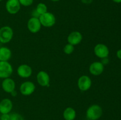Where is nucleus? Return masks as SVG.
Here are the masks:
<instances>
[{
  "instance_id": "1",
  "label": "nucleus",
  "mask_w": 121,
  "mask_h": 120,
  "mask_svg": "<svg viewBox=\"0 0 121 120\" xmlns=\"http://www.w3.org/2000/svg\"><path fill=\"white\" fill-rule=\"evenodd\" d=\"M103 114V109L100 105L93 104L90 106L86 111V115L87 119L92 120H98Z\"/></svg>"
},
{
  "instance_id": "2",
  "label": "nucleus",
  "mask_w": 121,
  "mask_h": 120,
  "mask_svg": "<svg viewBox=\"0 0 121 120\" xmlns=\"http://www.w3.org/2000/svg\"><path fill=\"white\" fill-rule=\"evenodd\" d=\"M14 35V32L11 27L4 26L0 28V42L2 44L8 43L11 41Z\"/></svg>"
},
{
  "instance_id": "3",
  "label": "nucleus",
  "mask_w": 121,
  "mask_h": 120,
  "mask_svg": "<svg viewBox=\"0 0 121 120\" xmlns=\"http://www.w3.org/2000/svg\"><path fill=\"white\" fill-rule=\"evenodd\" d=\"M39 18L41 25L47 28L52 27L55 25L56 22V19L54 14L49 12L41 15Z\"/></svg>"
},
{
  "instance_id": "4",
  "label": "nucleus",
  "mask_w": 121,
  "mask_h": 120,
  "mask_svg": "<svg viewBox=\"0 0 121 120\" xmlns=\"http://www.w3.org/2000/svg\"><path fill=\"white\" fill-rule=\"evenodd\" d=\"M13 68L11 64L8 61H0V78H7L11 75Z\"/></svg>"
},
{
  "instance_id": "5",
  "label": "nucleus",
  "mask_w": 121,
  "mask_h": 120,
  "mask_svg": "<svg viewBox=\"0 0 121 120\" xmlns=\"http://www.w3.org/2000/svg\"><path fill=\"white\" fill-rule=\"evenodd\" d=\"M35 89V85L31 81H25L22 82L20 87V91L22 95L29 96L33 94Z\"/></svg>"
},
{
  "instance_id": "6",
  "label": "nucleus",
  "mask_w": 121,
  "mask_h": 120,
  "mask_svg": "<svg viewBox=\"0 0 121 120\" xmlns=\"http://www.w3.org/2000/svg\"><path fill=\"white\" fill-rule=\"evenodd\" d=\"M92 86V80L88 75H84L80 76L78 80V87L82 91H86Z\"/></svg>"
},
{
  "instance_id": "7",
  "label": "nucleus",
  "mask_w": 121,
  "mask_h": 120,
  "mask_svg": "<svg viewBox=\"0 0 121 120\" xmlns=\"http://www.w3.org/2000/svg\"><path fill=\"white\" fill-rule=\"evenodd\" d=\"M94 53L97 57L103 59L108 58L109 54V50L106 45L104 44H98L94 47Z\"/></svg>"
},
{
  "instance_id": "8",
  "label": "nucleus",
  "mask_w": 121,
  "mask_h": 120,
  "mask_svg": "<svg viewBox=\"0 0 121 120\" xmlns=\"http://www.w3.org/2000/svg\"><path fill=\"white\" fill-rule=\"evenodd\" d=\"M41 24L39 18L31 17L27 22V28L30 32L33 34L39 32L41 28Z\"/></svg>"
},
{
  "instance_id": "9",
  "label": "nucleus",
  "mask_w": 121,
  "mask_h": 120,
  "mask_svg": "<svg viewBox=\"0 0 121 120\" xmlns=\"http://www.w3.org/2000/svg\"><path fill=\"white\" fill-rule=\"evenodd\" d=\"M21 4L18 0H8L6 2L5 8L10 14H16L19 12Z\"/></svg>"
},
{
  "instance_id": "10",
  "label": "nucleus",
  "mask_w": 121,
  "mask_h": 120,
  "mask_svg": "<svg viewBox=\"0 0 121 120\" xmlns=\"http://www.w3.org/2000/svg\"><path fill=\"white\" fill-rule=\"evenodd\" d=\"M37 81L41 87L49 86L50 78L47 72L44 71H40L37 74Z\"/></svg>"
},
{
  "instance_id": "11",
  "label": "nucleus",
  "mask_w": 121,
  "mask_h": 120,
  "mask_svg": "<svg viewBox=\"0 0 121 120\" xmlns=\"http://www.w3.org/2000/svg\"><path fill=\"white\" fill-rule=\"evenodd\" d=\"M17 74L22 78H27L31 76L33 73V69L30 65L27 64H21L18 67Z\"/></svg>"
},
{
  "instance_id": "12",
  "label": "nucleus",
  "mask_w": 121,
  "mask_h": 120,
  "mask_svg": "<svg viewBox=\"0 0 121 120\" xmlns=\"http://www.w3.org/2000/svg\"><path fill=\"white\" fill-rule=\"evenodd\" d=\"M104 71V65L99 61L93 62L90 65L89 72L92 75L99 76L101 75Z\"/></svg>"
},
{
  "instance_id": "13",
  "label": "nucleus",
  "mask_w": 121,
  "mask_h": 120,
  "mask_svg": "<svg viewBox=\"0 0 121 120\" xmlns=\"http://www.w3.org/2000/svg\"><path fill=\"white\" fill-rule=\"evenodd\" d=\"M83 40L82 34L79 31H73L69 34L67 36V42L69 44L75 46L79 44Z\"/></svg>"
},
{
  "instance_id": "14",
  "label": "nucleus",
  "mask_w": 121,
  "mask_h": 120,
  "mask_svg": "<svg viewBox=\"0 0 121 120\" xmlns=\"http://www.w3.org/2000/svg\"><path fill=\"white\" fill-rule=\"evenodd\" d=\"M13 104L11 100L8 98H4L0 102V113L2 114H9L11 111Z\"/></svg>"
},
{
  "instance_id": "15",
  "label": "nucleus",
  "mask_w": 121,
  "mask_h": 120,
  "mask_svg": "<svg viewBox=\"0 0 121 120\" xmlns=\"http://www.w3.org/2000/svg\"><path fill=\"white\" fill-rule=\"evenodd\" d=\"M2 88L5 92L11 93L15 89V82L10 78H5L2 82Z\"/></svg>"
},
{
  "instance_id": "16",
  "label": "nucleus",
  "mask_w": 121,
  "mask_h": 120,
  "mask_svg": "<svg viewBox=\"0 0 121 120\" xmlns=\"http://www.w3.org/2000/svg\"><path fill=\"white\" fill-rule=\"evenodd\" d=\"M12 55L11 51L5 47L0 48V61H8Z\"/></svg>"
},
{
  "instance_id": "17",
  "label": "nucleus",
  "mask_w": 121,
  "mask_h": 120,
  "mask_svg": "<svg viewBox=\"0 0 121 120\" xmlns=\"http://www.w3.org/2000/svg\"><path fill=\"white\" fill-rule=\"evenodd\" d=\"M63 116L65 120H74L76 116V112L72 107H67L63 111Z\"/></svg>"
},
{
  "instance_id": "18",
  "label": "nucleus",
  "mask_w": 121,
  "mask_h": 120,
  "mask_svg": "<svg viewBox=\"0 0 121 120\" xmlns=\"http://www.w3.org/2000/svg\"><path fill=\"white\" fill-rule=\"evenodd\" d=\"M35 10L40 15L47 12V7L44 3H39L37 6Z\"/></svg>"
},
{
  "instance_id": "19",
  "label": "nucleus",
  "mask_w": 121,
  "mask_h": 120,
  "mask_svg": "<svg viewBox=\"0 0 121 120\" xmlns=\"http://www.w3.org/2000/svg\"><path fill=\"white\" fill-rule=\"evenodd\" d=\"M74 51V46L70 44H67L63 48V52L67 55L72 54Z\"/></svg>"
},
{
  "instance_id": "20",
  "label": "nucleus",
  "mask_w": 121,
  "mask_h": 120,
  "mask_svg": "<svg viewBox=\"0 0 121 120\" xmlns=\"http://www.w3.org/2000/svg\"><path fill=\"white\" fill-rule=\"evenodd\" d=\"M10 120H24V119L21 114L15 112L10 114Z\"/></svg>"
},
{
  "instance_id": "21",
  "label": "nucleus",
  "mask_w": 121,
  "mask_h": 120,
  "mask_svg": "<svg viewBox=\"0 0 121 120\" xmlns=\"http://www.w3.org/2000/svg\"><path fill=\"white\" fill-rule=\"evenodd\" d=\"M20 4L24 7H28L33 3V0H18Z\"/></svg>"
},
{
  "instance_id": "22",
  "label": "nucleus",
  "mask_w": 121,
  "mask_h": 120,
  "mask_svg": "<svg viewBox=\"0 0 121 120\" xmlns=\"http://www.w3.org/2000/svg\"><path fill=\"white\" fill-rule=\"evenodd\" d=\"M1 120H10V114H2L0 117Z\"/></svg>"
},
{
  "instance_id": "23",
  "label": "nucleus",
  "mask_w": 121,
  "mask_h": 120,
  "mask_svg": "<svg viewBox=\"0 0 121 120\" xmlns=\"http://www.w3.org/2000/svg\"><path fill=\"white\" fill-rule=\"evenodd\" d=\"M93 1V0H82V3L85 4H90Z\"/></svg>"
},
{
  "instance_id": "24",
  "label": "nucleus",
  "mask_w": 121,
  "mask_h": 120,
  "mask_svg": "<svg viewBox=\"0 0 121 120\" xmlns=\"http://www.w3.org/2000/svg\"><path fill=\"white\" fill-rule=\"evenodd\" d=\"M102 60H103V61H102L101 62L103 64L106 65V64H108L109 60L108 59V58H103Z\"/></svg>"
},
{
  "instance_id": "25",
  "label": "nucleus",
  "mask_w": 121,
  "mask_h": 120,
  "mask_svg": "<svg viewBox=\"0 0 121 120\" xmlns=\"http://www.w3.org/2000/svg\"><path fill=\"white\" fill-rule=\"evenodd\" d=\"M117 56L118 58L121 60V49L118 50V51L117 52Z\"/></svg>"
},
{
  "instance_id": "26",
  "label": "nucleus",
  "mask_w": 121,
  "mask_h": 120,
  "mask_svg": "<svg viewBox=\"0 0 121 120\" xmlns=\"http://www.w3.org/2000/svg\"><path fill=\"white\" fill-rule=\"evenodd\" d=\"M10 94H11L12 96H15L17 95V91H15V90H14V91H12L10 93Z\"/></svg>"
},
{
  "instance_id": "27",
  "label": "nucleus",
  "mask_w": 121,
  "mask_h": 120,
  "mask_svg": "<svg viewBox=\"0 0 121 120\" xmlns=\"http://www.w3.org/2000/svg\"><path fill=\"white\" fill-rule=\"evenodd\" d=\"M112 1L116 3H121V0H112Z\"/></svg>"
},
{
  "instance_id": "28",
  "label": "nucleus",
  "mask_w": 121,
  "mask_h": 120,
  "mask_svg": "<svg viewBox=\"0 0 121 120\" xmlns=\"http://www.w3.org/2000/svg\"><path fill=\"white\" fill-rule=\"evenodd\" d=\"M51 1H53V2H57V1H59V0H51Z\"/></svg>"
},
{
  "instance_id": "29",
  "label": "nucleus",
  "mask_w": 121,
  "mask_h": 120,
  "mask_svg": "<svg viewBox=\"0 0 121 120\" xmlns=\"http://www.w3.org/2000/svg\"><path fill=\"white\" fill-rule=\"evenodd\" d=\"M89 120V119H87V120Z\"/></svg>"
},
{
  "instance_id": "30",
  "label": "nucleus",
  "mask_w": 121,
  "mask_h": 120,
  "mask_svg": "<svg viewBox=\"0 0 121 120\" xmlns=\"http://www.w3.org/2000/svg\"><path fill=\"white\" fill-rule=\"evenodd\" d=\"M1 1H2V0H0V2H1Z\"/></svg>"
}]
</instances>
